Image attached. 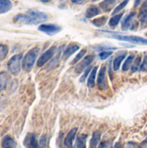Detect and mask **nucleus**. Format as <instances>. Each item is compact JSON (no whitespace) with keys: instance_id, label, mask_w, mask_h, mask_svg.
<instances>
[{"instance_id":"25","label":"nucleus","mask_w":147,"mask_h":148,"mask_svg":"<svg viewBox=\"0 0 147 148\" xmlns=\"http://www.w3.org/2000/svg\"><path fill=\"white\" fill-rule=\"evenodd\" d=\"M141 61H142V59H141V56H137V57L134 59V61H133V65H132V67H131V69H132V72H133V73L138 71V70L140 69Z\"/></svg>"},{"instance_id":"19","label":"nucleus","mask_w":147,"mask_h":148,"mask_svg":"<svg viewBox=\"0 0 147 148\" xmlns=\"http://www.w3.org/2000/svg\"><path fill=\"white\" fill-rule=\"evenodd\" d=\"M98 67H94L89 74L88 79V88H94L95 84V78H96V74H97Z\"/></svg>"},{"instance_id":"2","label":"nucleus","mask_w":147,"mask_h":148,"mask_svg":"<svg viewBox=\"0 0 147 148\" xmlns=\"http://www.w3.org/2000/svg\"><path fill=\"white\" fill-rule=\"evenodd\" d=\"M38 52H39V49L38 48H33L31 49L30 50H29L25 56L23 57V69L24 71H29L34 64H35V62L37 58V56H38Z\"/></svg>"},{"instance_id":"28","label":"nucleus","mask_w":147,"mask_h":148,"mask_svg":"<svg viewBox=\"0 0 147 148\" xmlns=\"http://www.w3.org/2000/svg\"><path fill=\"white\" fill-rule=\"evenodd\" d=\"M8 54V47L4 44H0V62L3 61Z\"/></svg>"},{"instance_id":"5","label":"nucleus","mask_w":147,"mask_h":148,"mask_svg":"<svg viewBox=\"0 0 147 148\" xmlns=\"http://www.w3.org/2000/svg\"><path fill=\"white\" fill-rule=\"evenodd\" d=\"M61 29H62L61 26L53 24V23H42L38 27V30L49 36H52L60 32Z\"/></svg>"},{"instance_id":"32","label":"nucleus","mask_w":147,"mask_h":148,"mask_svg":"<svg viewBox=\"0 0 147 148\" xmlns=\"http://www.w3.org/2000/svg\"><path fill=\"white\" fill-rule=\"evenodd\" d=\"M140 70L141 71H147V56H145L143 62H141L140 65Z\"/></svg>"},{"instance_id":"7","label":"nucleus","mask_w":147,"mask_h":148,"mask_svg":"<svg viewBox=\"0 0 147 148\" xmlns=\"http://www.w3.org/2000/svg\"><path fill=\"white\" fill-rule=\"evenodd\" d=\"M107 69L106 66L103 65L101 68V70L98 74L97 78V86L101 90H105L107 88Z\"/></svg>"},{"instance_id":"3","label":"nucleus","mask_w":147,"mask_h":148,"mask_svg":"<svg viewBox=\"0 0 147 148\" xmlns=\"http://www.w3.org/2000/svg\"><path fill=\"white\" fill-rule=\"evenodd\" d=\"M110 37L117 39V40H120V41H126V42H129L132 43H135V44H140V45H147V39L140 37V36H125V35H112Z\"/></svg>"},{"instance_id":"31","label":"nucleus","mask_w":147,"mask_h":148,"mask_svg":"<svg viewBox=\"0 0 147 148\" xmlns=\"http://www.w3.org/2000/svg\"><path fill=\"white\" fill-rule=\"evenodd\" d=\"M91 70H92V69H91V67H88L85 70H84V74L82 75V76H81V78L80 79V81H81V82H83L85 80H86V78H87V76H88V74H90V72H91Z\"/></svg>"},{"instance_id":"12","label":"nucleus","mask_w":147,"mask_h":148,"mask_svg":"<svg viewBox=\"0 0 147 148\" xmlns=\"http://www.w3.org/2000/svg\"><path fill=\"white\" fill-rule=\"evenodd\" d=\"M135 15H136L135 12H131L130 14H128V15L123 19V21H122V23H121V28H122L123 30H126V29H128L131 27L132 23H133V20Z\"/></svg>"},{"instance_id":"13","label":"nucleus","mask_w":147,"mask_h":148,"mask_svg":"<svg viewBox=\"0 0 147 148\" xmlns=\"http://www.w3.org/2000/svg\"><path fill=\"white\" fill-rule=\"evenodd\" d=\"M126 56V51H122L115 57V59L113 60V68L114 71L119 70V69L122 63V61L125 59Z\"/></svg>"},{"instance_id":"15","label":"nucleus","mask_w":147,"mask_h":148,"mask_svg":"<svg viewBox=\"0 0 147 148\" xmlns=\"http://www.w3.org/2000/svg\"><path fill=\"white\" fill-rule=\"evenodd\" d=\"M101 13L100 8L96 5H91L89 6L85 13V16L87 18H93L94 16H96L97 15H99Z\"/></svg>"},{"instance_id":"1","label":"nucleus","mask_w":147,"mask_h":148,"mask_svg":"<svg viewBox=\"0 0 147 148\" xmlns=\"http://www.w3.org/2000/svg\"><path fill=\"white\" fill-rule=\"evenodd\" d=\"M48 18V15L44 12L29 10L26 13L16 15L13 21L16 24H38L46 22Z\"/></svg>"},{"instance_id":"36","label":"nucleus","mask_w":147,"mask_h":148,"mask_svg":"<svg viewBox=\"0 0 147 148\" xmlns=\"http://www.w3.org/2000/svg\"><path fill=\"white\" fill-rule=\"evenodd\" d=\"M140 2H141V0H135V3H134V6H135V7H138V6L139 5Z\"/></svg>"},{"instance_id":"27","label":"nucleus","mask_w":147,"mask_h":148,"mask_svg":"<svg viewBox=\"0 0 147 148\" xmlns=\"http://www.w3.org/2000/svg\"><path fill=\"white\" fill-rule=\"evenodd\" d=\"M86 53H87V49H83L80 50V52L77 54V56H76L73 59V61L71 62V64L74 65V64L78 63V62H79L80 60H81V59L84 57V56L86 55Z\"/></svg>"},{"instance_id":"37","label":"nucleus","mask_w":147,"mask_h":148,"mask_svg":"<svg viewBox=\"0 0 147 148\" xmlns=\"http://www.w3.org/2000/svg\"><path fill=\"white\" fill-rule=\"evenodd\" d=\"M143 147H145V148H147V140H146L143 143H142V145H141Z\"/></svg>"},{"instance_id":"30","label":"nucleus","mask_w":147,"mask_h":148,"mask_svg":"<svg viewBox=\"0 0 147 148\" xmlns=\"http://www.w3.org/2000/svg\"><path fill=\"white\" fill-rule=\"evenodd\" d=\"M112 54H113V52H112V51L103 50V51L100 52V54H99V57H100L101 60H106V59H107V58L112 55Z\"/></svg>"},{"instance_id":"22","label":"nucleus","mask_w":147,"mask_h":148,"mask_svg":"<svg viewBox=\"0 0 147 148\" xmlns=\"http://www.w3.org/2000/svg\"><path fill=\"white\" fill-rule=\"evenodd\" d=\"M86 139L87 135L86 134H81L77 137L75 147L76 148H86Z\"/></svg>"},{"instance_id":"24","label":"nucleus","mask_w":147,"mask_h":148,"mask_svg":"<svg viewBox=\"0 0 147 148\" xmlns=\"http://www.w3.org/2000/svg\"><path fill=\"white\" fill-rule=\"evenodd\" d=\"M107 16H100L92 20V23L96 27H101L107 23Z\"/></svg>"},{"instance_id":"10","label":"nucleus","mask_w":147,"mask_h":148,"mask_svg":"<svg viewBox=\"0 0 147 148\" xmlns=\"http://www.w3.org/2000/svg\"><path fill=\"white\" fill-rule=\"evenodd\" d=\"M77 133V128L75 127L70 130V132L67 134L65 140H64V146L67 148H73V143L75 139Z\"/></svg>"},{"instance_id":"18","label":"nucleus","mask_w":147,"mask_h":148,"mask_svg":"<svg viewBox=\"0 0 147 148\" xmlns=\"http://www.w3.org/2000/svg\"><path fill=\"white\" fill-rule=\"evenodd\" d=\"M101 134L100 131H95L93 133L92 138L90 140V144H89L90 148H97L98 144L100 142V140H101Z\"/></svg>"},{"instance_id":"4","label":"nucleus","mask_w":147,"mask_h":148,"mask_svg":"<svg viewBox=\"0 0 147 148\" xmlns=\"http://www.w3.org/2000/svg\"><path fill=\"white\" fill-rule=\"evenodd\" d=\"M22 59H23V56L21 54L16 55L10 59V61L8 62V65H7L8 70L10 71V73H11L12 75H16L19 73L21 65H22L21 63Z\"/></svg>"},{"instance_id":"17","label":"nucleus","mask_w":147,"mask_h":148,"mask_svg":"<svg viewBox=\"0 0 147 148\" xmlns=\"http://www.w3.org/2000/svg\"><path fill=\"white\" fill-rule=\"evenodd\" d=\"M12 8V2L10 0H0V14H4L10 11Z\"/></svg>"},{"instance_id":"14","label":"nucleus","mask_w":147,"mask_h":148,"mask_svg":"<svg viewBox=\"0 0 147 148\" xmlns=\"http://www.w3.org/2000/svg\"><path fill=\"white\" fill-rule=\"evenodd\" d=\"M115 3L116 0H104L100 3V8L105 12H109L114 7Z\"/></svg>"},{"instance_id":"38","label":"nucleus","mask_w":147,"mask_h":148,"mask_svg":"<svg viewBox=\"0 0 147 148\" xmlns=\"http://www.w3.org/2000/svg\"><path fill=\"white\" fill-rule=\"evenodd\" d=\"M39 1H41V2H42V3H49V2H50L51 0H39Z\"/></svg>"},{"instance_id":"16","label":"nucleus","mask_w":147,"mask_h":148,"mask_svg":"<svg viewBox=\"0 0 147 148\" xmlns=\"http://www.w3.org/2000/svg\"><path fill=\"white\" fill-rule=\"evenodd\" d=\"M2 148H16L15 140L10 136H5L2 140Z\"/></svg>"},{"instance_id":"6","label":"nucleus","mask_w":147,"mask_h":148,"mask_svg":"<svg viewBox=\"0 0 147 148\" xmlns=\"http://www.w3.org/2000/svg\"><path fill=\"white\" fill-rule=\"evenodd\" d=\"M94 60V55H93V54L92 55H88V56H84V58H82L81 61L79 63H77V67L75 69V74L79 75L82 71H84L89 66V64L92 63V62Z\"/></svg>"},{"instance_id":"26","label":"nucleus","mask_w":147,"mask_h":148,"mask_svg":"<svg viewBox=\"0 0 147 148\" xmlns=\"http://www.w3.org/2000/svg\"><path fill=\"white\" fill-rule=\"evenodd\" d=\"M139 22H140L141 25H142V26H144V27H146L147 26V9L143 10L139 13Z\"/></svg>"},{"instance_id":"11","label":"nucleus","mask_w":147,"mask_h":148,"mask_svg":"<svg viewBox=\"0 0 147 148\" xmlns=\"http://www.w3.org/2000/svg\"><path fill=\"white\" fill-rule=\"evenodd\" d=\"M80 49V46L79 44H76V43H72L70 45H68L67 47V49L64 50L63 54H62V58L64 60H68L74 53H75L78 49Z\"/></svg>"},{"instance_id":"33","label":"nucleus","mask_w":147,"mask_h":148,"mask_svg":"<svg viewBox=\"0 0 147 148\" xmlns=\"http://www.w3.org/2000/svg\"><path fill=\"white\" fill-rule=\"evenodd\" d=\"M124 148H139V146L134 142H128L125 145Z\"/></svg>"},{"instance_id":"9","label":"nucleus","mask_w":147,"mask_h":148,"mask_svg":"<svg viewBox=\"0 0 147 148\" xmlns=\"http://www.w3.org/2000/svg\"><path fill=\"white\" fill-rule=\"evenodd\" d=\"M23 145L26 148H40L36 135L34 134H28L24 139Z\"/></svg>"},{"instance_id":"34","label":"nucleus","mask_w":147,"mask_h":148,"mask_svg":"<svg viewBox=\"0 0 147 148\" xmlns=\"http://www.w3.org/2000/svg\"><path fill=\"white\" fill-rule=\"evenodd\" d=\"M99 148H112L109 142H103L100 145Z\"/></svg>"},{"instance_id":"23","label":"nucleus","mask_w":147,"mask_h":148,"mask_svg":"<svg viewBox=\"0 0 147 148\" xmlns=\"http://www.w3.org/2000/svg\"><path fill=\"white\" fill-rule=\"evenodd\" d=\"M134 55H131V56H129L126 59V61H125V62H124V64H123V66H122V70L123 71H127L131 67H132V65H133V61H134Z\"/></svg>"},{"instance_id":"8","label":"nucleus","mask_w":147,"mask_h":148,"mask_svg":"<svg viewBox=\"0 0 147 148\" xmlns=\"http://www.w3.org/2000/svg\"><path fill=\"white\" fill-rule=\"evenodd\" d=\"M55 47L53 46L51 48H49L46 52H44L37 60V66L38 67H42L47 62H49L52 57H53V55L55 53Z\"/></svg>"},{"instance_id":"29","label":"nucleus","mask_w":147,"mask_h":148,"mask_svg":"<svg viewBox=\"0 0 147 148\" xmlns=\"http://www.w3.org/2000/svg\"><path fill=\"white\" fill-rule=\"evenodd\" d=\"M130 0H124L122 3H120L114 10H113V15H116V14H118L120 10H122L123 9H124V7L128 3V2H129Z\"/></svg>"},{"instance_id":"39","label":"nucleus","mask_w":147,"mask_h":148,"mask_svg":"<svg viewBox=\"0 0 147 148\" xmlns=\"http://www.w3.org/2000/svg\"><path fill=\"white\" fill-rule=\"evenodd\" d=\"M92 1H98V0H92Z\"/></svg>"},{"instance_id":"21","label":"nucleus","mask_w":147,"mask_h":148,"mask_svg":"<svg viewBox=\"0 0 147 148\" xmlns=\"http://www.w3.org/2000/svg\"><path fill=\"white\" fill-rule=\"evenodd\" d=\"M123 16V13H118L116 15H114L113 16L111 17V19L109 20V26L112 27V28H114L118 25V23H120V21L121 20Z\"/></svg>"},{"instance_id":"20","label":"nucleus","mask_w":147,"mask_h":148,"mask_svg":"<svg viewBox=\"0 0 147 148\" xmlns=\"http://www.w3.org/2000/svg\"><path fill=\"white\" fill-rule=\"evenodd\" d=\"M9 76L5 72H0V92L3 91L8 83Z\"/></svg>"},{"instance_id":"35","label":"nucleus","mask_w":147,"mask_h":148,"mask_svg":"<svg viewBox=\"0 0 147 148\" xmlns=\"http://www.w3.org/2000/svg\"><path fill=\"white\" fill-rule=\"evenodd\" d=\"M87 0H71V2L75 4H82L86 2Z\"/></svg>"}]
</instances>
